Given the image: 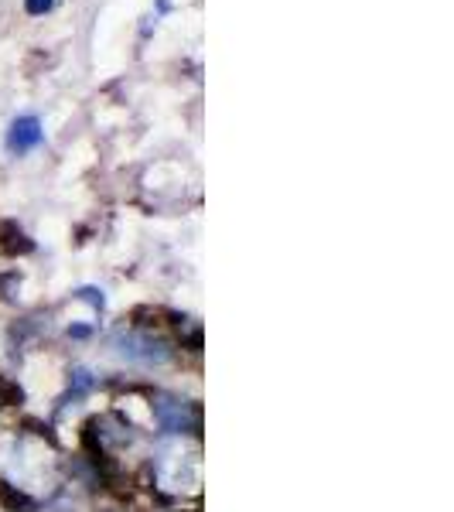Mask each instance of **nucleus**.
<instances>
[{
	"label": "nucleus",
	"instance_id": "nucleus-7",
	"mask_svg": "<svg viewBox=\"0 0 454 512\" xmlns=\"http://www.w3.org/2000/svg\"><path fill=\"white\" fill-rule=\"evenodd\" d=\"M93 332H96V328L93 325H82V321H76V325L65 328V335L76 338V342H86V338H93Z\"/></svg>",
	"mask_w": 454,
	"mask_h": 512
},
{
	"label": "nucleus",
	"instance_id": "nucleus-8",
	"mask_svg": "<svg viewBox=\"0 0 454 512\" xmlns=\"http://www.w3.org/2000/svg\"><path fill=\"white\" fill-rule=\"evenodd\" d=\"M52 4L55 0H28L24 7H28V14H45V11H52Z\"/></svg>",
	"mask_w": 454,
	"mask_h": 512
},
{
	"label": "nucleus",
	"instance_id": "nucleus-1",
	"mask_svg": "<svg viewBox=\"0 0 454 512\" xmlns=\"http://www.w3.org/2000/svg\"><path fill=\"white\" fill-rule=\"evenodd\" d=\"M106 355L117 359L120 366L144 369V373H158V369L175 366L178 349L158 325H144V321H123L110 328L106 335Z\"/></svg>",
	"mask_w": 454,
	"mask_h": 512
},
{
	"label": "nucleus",
	"instance_id": "nucleus-2",
	"mask_svg": "<svg viewBox=\"0 0 454 512\" xmlns=\"http://www.w3.org/2000/svg\"><path fill=\"white\" fill-rule=\"evenodd\" d=\"M151 475L161 492L185 495L198 492L202 485V458L198 448H188L185 437H161V444L151 451Z\"/></svg>",
	"mask_w": 454,
	"mask_h": 512
},
{
	"label": "nucleus",
	"instance_id": "nucleus-5",
	"mask_svg": "<svg viewBox=\"0 0 454 512\" xmlns=\"http://www.w3.org/2000/svg\"><path fill=\"white\" fill-rule=\"evenodd\" d=\"M99 383H103V379H99L96 369H89V366H72L69 369V396L76 403L86 400V396H93L99 390Z\"/></svg>",
	"mask_w": 454,
	"mask_h": 512
},
{
	"label": "nucleus",
	"instance_id": "nucleus-3",
	"mask_svg": "<svg viewBox=\"0 0 454 512\" xmlns=\"http://www.w3.org/2000/svg\"><path fill=\"white\" fill-rule=\"evenodd\" d=\"M151 417L161 437H198V427H202L198 403L168 390H158L151 396Z\"/></svg>",
	"mask_w": 454,
	"mask_h": 512
},
{
	"label": "nucleus",
	"instance_id": "nucleus-6",
	"mask_svg": "<svg viewBox=\"0 0 454 512\" xmlns=\"http://www.w3.org/2000/svg\"><path fill=\"white\" fill-rule=\"evenodd\" d=\"M76 301H82V304H89V308L93 311H103L106 308V297H103V291H99V287H79L76 294Z\"/></svg>",
	"mask_w": 454,
	"mask_h": 512
},
{
	"label": "nucleus",
	"instance_id": "nucleus-4",
	"mask_svg": "<svg viewBox=\"0 0 454 512\" xmlns=\"http://www.w3.org/2000/svg\"><path fill=\"white\" fill-rule=\"evenodd\" d=\"M45 140V130H41V120L38 117H18L7 130V147L14 154H28Z\"/></svg>",
	"mask_w": 454,
	"mask_h": 512
}]
</instances>
